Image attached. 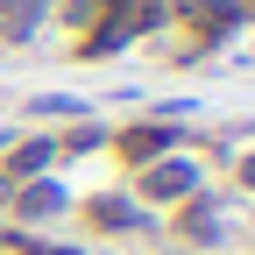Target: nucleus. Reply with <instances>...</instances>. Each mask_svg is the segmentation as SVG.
I'll return each mask as SVG.
<instances>
[{
    "instance_id": "6",
    "label": "nucleus",
    "mask_w": 255,
    "mask_h": 255,
    "mask_svg": "<svg viewBox=\"0 0 255 255\" xmlns=\"http://www.w3.org/2000/svg\"><path fill=\"white\" fill-rule=\"evenodd\" d=\"M71 14H78V21H85V14H100V0H71Z\"/></svg>"
},
{
    "instance_id": "8",
    "label": "nucleus",
    "mask_w": 255,
    "mask_h": 255,
    "mask_svg": "<svg viewBox=\"0 0 255 255\" xmlns=\"http://www.w3.org/2000/svg\"><path fill=\"white\" fill-rule=\"evenodd\" d=\"M241 177H248V184H255V156H248V170H241Z\"/></svg>"
},
{
    "instance_id": "3",
    "label": "nucleus",
    "mask_w": 255,
    "mask_h": 255,
    "mask_svg": "<svg viewBox=\"0 0 255 255\" xmlns=\"http://www.w3.org/2000/svg\"><path fill=\"white\" fill-rule=\"evenodd\" d=\"M50 163H57V142H21L14 163H7V177H43Z\"/></svg>"
},
{
    "instance_id": "4",
    "label": "nucleus",
    "mask_w": 255,
    "mask_h": 255,
    "mask_svg": "<svg viewBox=\"0 0 255 255\" xmlns=\"http://www.w3.org/2000/svg\"><path fill=\"white\" fill-rule=\"evenodd\" d=\"M50 7H57V0H14V7H0V28H7V36H28Z\"/></svg>"
},
{
    "instance_id": "2",
    "label": "nucleus",
    "mask_w": 255,
    "mask_h": 255,
    "mask_svg": "<svg viewBox=\"0 0 255 255\" xmlns=\"http://www.w3.org/2000/svg\"><path fill=\"white\" fill-rule=\"evenodd\" d=\"M57 206H64L57 177H50V184H21V191H14V213H21V220H43V213H57Z\"/></svg>"
},
{
    "instance_id": "1",
    "label": "nucleus",
    "mask_w": 255,
    "mask_h": 255,
    "mask_svg": "<svg viewBox=\"0 0 255 255\" xmlns=\"http://www.w3.org/2000/svg\"><path fill=\"white\" fill-rule=\"evenodd\" d=\"M199 191V163H184V156H156V163H142V199H191Z\"/></svg>"
},
{
    "instance_id": "5",
    "label": "nucleus",
    "mask_w": 255,
    "mask_h": 255,
    "mask_svg": "<svg viewBox=\"0 0 255 255\" xmlns=\"http://www.w3.org/2000/svg\"><path fill=\"white\" fill-rule=\"evenodd\" d=\"M92 227H135V206H128V199H92Z\"/></svg>"
},
{
    "instance_id": "7",
    "label": "nucleus",
    "mask_w": 255,
    "mask_h": 255,
    "mask_svg": "<svg viewBox=\"0 0 255 255\" xmlns=\"http://www.w3.org/2000/svg\"><path fill=\"white\" fill-rule=\"evenodd\" d=\"M43 255H78V248H43Z\"/></svg>"
}]
</instances>
